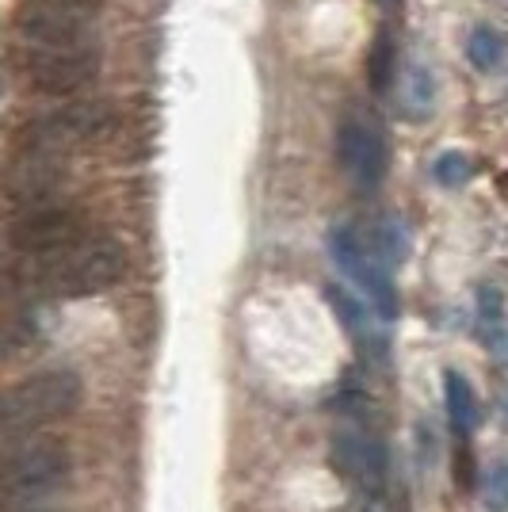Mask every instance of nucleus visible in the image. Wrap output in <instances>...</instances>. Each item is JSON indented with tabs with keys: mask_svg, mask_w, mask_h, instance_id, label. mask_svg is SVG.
<instances>
[{
	"mask_svg": "<svg viewBox=\"0 0 508 512\" xmlns=\"http://www.w3.org/2000/svg\"><path fill=\"white\" fill-rule=\"evenodd\" d=\"M0 92H4V77H0Z\"/></svg>",
	"mask_w": 508,
	"mask_h": 512,
	"instance_id": "4be33fe9",
	"label": "nucleus"
},
{
	"mask_svg": "<svg viewBox=\"0 0 508 512\" xmlns=\"http://www.w3.org/2000/svg\"><path fill=\"white\" fill-rule=\"evenodd\" d=\"M333 459L363 490H382L390 478V455L382 448V440L360 425H344L333 436Z\"/></svg>",
	"mask_w": 508,
	"mask_h": 512,
	"instance_id": "9d476101",
	"label": "nucleus"
},
{
	"mask_svg": "<svg viewBox=\"0 0 508 512\" xmlns=\"http://www.w3.org/2000/svg\"><path fill=\"white\" fill-rule=\"evenodd\" d=\"M474 318H478V337L497 352L501 348V337H505L508 329V302L505 295L486 283V287H478V302H474Z\"/></svg>",
	"mask_w": 508,
	"mask_h": 512,
	"instance_id": "2eb2a0df",
	"label": "nucleus"
},
{
	"mask_svg": "<svg viewBox=\"0 0 508 512\" xmlns=\"http://www.w3.org/2000/svg\"><path fill=\"white\" fill-rule=\"evenodd\" d=\"M501 58H505V39L493 27H474L466 39V62L486 73V69H497Z\"/></svg>",
	"mask_w": 508,
	"mask_h": 512,
	"instance_id": "f3484780",
	"label": "nucleus"
},
{
	"mask_svg": "<svg viewBox=\"0 0 508 512\" xmlns=\"http://www.w3.org/2000/svg\"><path fill=\"white\" fill-rule=\"evenodd\" d=\"M394 73H398V43H394V31L382 27L375 35V46L367 54V85L375 96H386L394 85Z\"/></svg>",
	"mask_w": 508,
	"mask_h": 512,
	"instance_id": "dca6fc26",
	"label": "nucleus"
},
{
	"mask_svg": "<svg viewBox=\"0 0 508 512\" xmlns=\"http://www.w3.org/2000/svg\"><path fill=\"white\" fill-rule=\"evenodd\" d=\"M69 474V451L62 440L20 436L16 444L0 448V493L8 497H35L62 486Z\"/></svg>",
	"mask_w": 508,
	"mask_h": 512,
	"instance_id": "39448f33",
	"label": "nucleus"
},
{
	"mask_svg": "<svg viewBox=\"0 0 508 512\" xmlns=\"http://www.w3.org/2000/svg\"><path fill=\"white\" fill-rule=\"evenodd\" d=\"M444 406H447V421H451V428L459 436L474 432L478 421H482L478 398H474V390H470V383H466L459 371H447L444 375Z\"/></svg>",
	"mask_w": 508,
	"mask_h": 512,
	"instance_id": "4468645a",
	"label": "nucleus"
},
{
	"mask_svg": "<svg viewBox=\"0 0 508 512\" xmlns=\"http://www.w3.org/2000/svg\"><path fill=\"white\" fill-rule=\"evenodd\" d=\"M474 169H478V161L466 150H444L436 153V161H432V176H436L440 188H463L466 180L474 176Z\"/></svg>",
	"mask_w": 508,
	"mask_h": 512,
	"instance_id": "a211bd4d",
	"label": "nucleus"
},
{
	"mask_svg": "<svg viewBox=\"0 0 508 512\" xmlns=\"http://www.w3.org/2000/svg\"><path fill=\"white\" fill-rule=\"evenodd\" d=\"M482 497H486V505L493 512H508V459H493L486 467Z\"/></svg>",
	"mask_w": 508,
	"mask_h": 512,
	"instance_id": "6ab92c4d",
	"label": "nucleus"
},
{
	"mask_svg": "<svg viewBox=\"0 0 508 512\" xmlns=\"http://www.w3.org/2000/svg\"><path fill=\"white\" fill-rule=\"evenodd\" d=\"M497 352H501V356L508 360V329H505V337H501V348H497Z\"/></svg>",
	"mask_w": 508,
	"mask_h": 512,
	"instance_id": "aec40b11",
	"label": "nucleus"
},
{
	"mask_svg": "<svg viewBox=\"0 0 508 512\" xmlns=\"http://www.w3.org/2000/svg\"><path fill=\"white\" fill-rule=\"evenodd\" d=\"M81 402V375L77 371H43L0 394V432L4 436H31L35 428L69 417Z\"/></svg>",
	"mask_w": 508,
	"mask_h": 512,
	"instance_id": "f03ea898",
	"label": "nucleus"
},
{
	"mask_svg": "<svg viewBox=\"0 0 508 512\" xmlns=\"http://www.w3.org/2000/svg\"><path fill=\"white\" fill-rule=\"evenodd\" d=\"M329 253H333L340 272L379 306V314H386V318L398 314V291H394V283H390V272H386V264H382L379 256L371 253L367 237H363L356 226H344V222L333 226V230H329Z\"/></svg>",
	"mask_w": 508,
	"mask_h": 512,
	"instance_id": "423d86ee",
	"label": "nucleus"
},
{
	"mask_svg": "<svg viewBox=\"0 0 508 512\" xmlns=\"http://www.w3.org/2000/svg\"><path fill=\"white\" fill-rule=\"evenodd\" d=\"M325 302L333 306V314L340 318V325H344V333L352 337V341L360 344V348H367V352H379L382 348V329L379 321H375V314H371V306L363 299H356V295H348L344 287H325Z\"/></svg>",
	"mask_w": 508,
	"mask_h": 512,
	"instance_id": "f8f14e48",
	"label": "nucleus"
},
{
	"mask_svg": "<svg viewBox=\"0 0 508 512\" xmlns=\"http://www.w3.org/2000/svg\"><path fill=\"white\" fill-rule=\"evenodd\" d=\"M100 16V0H27L20 8V31L27 43L88 39Z\"/></svg>",
	"mask_w": 508,
	"mask_h": 512,
	"instance_id": "0eeeda50",
	"label": "nucleus"
},
{
	"mask_svg": "<svg viewBox=\"0 0 508 512\" xmlns=\"http://www.w3.org/2000/svg\"><path fill=\"white\" fill-rule=\"evenodd\" d=\"M505 4H508V0H505Z\"/></svg>",
	"mask_w": 508,
	"mask_h": 512,
	"instance_id": "5701e85b",
	"label": "nucleus"
},
{
	"mask_svg": "<svg viewBox=\"0 0 508 512\" xmlns=\"http://www.w3.org/2000/svg\"><path fill=\"white\" fill-rule=\"evenodd\" d=\"M501 417H505V428H508V394L501 398Z\"/></svg>",
	"mask_w": 508,
	"mask_h": 512,
	"instance_id": "412c9836",
	"label": "nucleus"
},
{
	"mask_svg": "<svg viewBox=\"0 0 508 512\" xmlns=\"http://www.w3.org/2000/svg\"><path fill=\"white\" fill-rule=\"evenodd\" d=\"M62 180H65L62 157L20 150V157L4 172V192L12 195L16 203H27V207H46V199L62 188Z\"/></svg>",
	"mask_w": 508,
	"mask_h": 512,
	"instance_id": "9b49d317",
	"label": "nucleus"
},
{
	"mask_svg": "<svg viewBox=\"0 0 508 512\" xmlns=\"http://www.w3.org/2000/svg\"><path fill=\"white\" fill-rule=\"evenodd\" d=\"M337 161L352 184L379 188L386 176V142H382L379 127L360 115H348L337 127Z\"/></svg>",
	"mask_w": 508,
	"mask_h": 512,
	"instance_id": "6e6552de",
	"label": "nucleus"
},
{
	"mask_svg": "<svg viewBox=\"0 0 508 512\" xmlns=\"http://www.w3.org/2000/svg\"><path fill=\"white\" fill-rule=\"evenodd\" d=\"M111 127H115V107L107 100H77V104H62L35 115L20 130V150L62 157L69 150H81V146L107 138Z\"/></svg>",
	"mask_w": 508,
	"mask_h": 512,
	"instance_id": "7ed1b4c3",
	"label": "nucleus"
},
{
	"mask_svg": "<svg viewBox=\"0 0 508 512\" xmlns=\"http://www.w3.org/2000/svg\"><path fill=\"white\" fill-rule=\"evenodd\" d=\"M127 276V249L104 234H85L58 253L43 256L39 264V287L62 299H85L115 287Z\"/></svg>",
	"mask_w": 508,
	"mask_h": 512,
	"instance_id": "f257e3e1",
	"label": "nucleus"
},
{
	"mask_svg": "<svg viewBox=\"0 0 508 512\" xmlns=\"http://www.w3.org/2000/svg\"><path fill=\"white\" fill-rule=\"evenodd\" d=\"M20 65L31 88L43 96H73L96 81L100 73V46L92 39H65V43H27Z\"/></svg>",
	"mask_w": 508,
	"mask_h": 512,
	"instance_id": "20e7f679",
	"label": "nucleus"
},
{
	"mask_svg": "<svg viewBox=\"0 0 508 512\" xmlns=\"http://www.w3.org/2000/svg\"><path fill=\"white\" fill-rule=\"evenodd\" d=\"M77 237H85L81 214L69 211V207H50V203L46 207H31L12 226V245L23 249V253L39 256V260L65 249V245H73Z\"/></svg>",
	"mask_w": 508,
	"mask_h": 512,
	"instance_id": "1a4fd4ad",
	"label": "nucleus"
},
{
	"mask_svg": "<svg viewBox=\"0 0 508 512\" xmlns=\"http://www.w3.org/2000/svg\"><path fill=\"white\" fill-rule=\"evenodd\" d=\"M402 111H405V119H413V123L432 119V111H436V77H432V69L424 62H413L405 69Z\"/></svg>",
	"mask_w": 508,
	"mask_h": 512,
	"instance_id": "ddd939ff",
	"label": "nucleus"
}]
</instances>
